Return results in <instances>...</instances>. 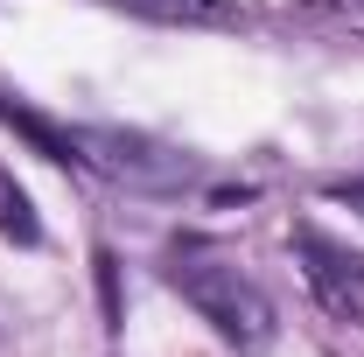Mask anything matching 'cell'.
Masks as SVG:
<instances>
[{
	"label": "cell",
	"mask_w": 364,
	"mask_h": 357,
	"mask_svg": "<svg viewBox=\"0 0 364 357\" xmlns=\"http://www.w3.org/2000/svg\"><path fill=\"white\" fill-rule=\"evenodd\" d=\"M0 119H7L14 134L28 140V147H36L43 161H63V169H77V161H85V147H77V134H70V127H49L43 112H28L21 98H0Z\"/></svg>",
	"instance_id": "4"
},
{
	"label": "cell",
	"mask_w": 364,
	"mask_h": 357,
	"mask_svg": "<svg viewBox=\"0 0 364 357\" xmlns=\"http://www.w3.org/2000/svg\"><path fill=\"white\" fill-rule=\"evenodd\" d=\"M0 238L7 245H43V218H36V203H28V189L0 169Z\"/></svg>",
	"instance_id": "5"
},
{
	"label": "cell",
	"mask_w": 364,
	"mask_h": 357,
	"mask_svg": "<svg viewBox=\"0 0 364 357\" xmlns=\"http://www.w3.org/2000/svg\"><path fill=\"white\" fill-rule=\"evenodd\" d=\"M77 147H85V161H98L105 176L127 182V189H189V182H196V161H189V154H176V147H161V140H147V134L85 127Z\"/></svg>",
	"instance_id": "2"
},
{
	"label": "cell",
	"mask_w": 364,
	"mask_h": 357,
	"mask_svg": "<svg viewBox=\"0 0 364 357\" xmlns=\"http://www.w3.org/2000/svg\"><path fill=\"white\" fill-rule=\"evenodd\" d=\"M329 203H343V211H358V218H364V176L358 182H329Z\"/></svg>",
	"instance_id": "7"
},
{
	"label": "cell",
	"mask_w": 364,
	"mask_h": 357,
	"mask_svg": "<svg viewBox=\"0 0 364 357\" xmlns=\"http://www.w3.org/2000/svg\"><path fill=\"white\" fill-rule=\"evenodd\" d=\"M91 267H98V294H105V322L119 329V260H112V252H98Z\"/></svg>",
	"instance_id": "6"
},
{
	"label": "cell",
	"mask_w": 364,
	"mask_h": 357,
	"mask_svg": "<svg viewBox=\"0 0 364 357\" xmlns=\"http://www.w3.org/2000/svg\"><path fill=\"white\" fill-rule=\"evenodd\" d=\"M322 7H343L350 21H364V0H322Z\"/></svg>",
	"instance_id": "8"
},
{
	"label": "cell",
	"mask_w": 364,
	"mask_h": 357,
	"mask_svg": "<svg viewBox=\"0 0 364 357\" xmlns=\"http://www.w3.org/2000/svg\"><path fill=\"white\" fill-rule=\"evenodd\" d=\"M161 273H168V287H176L182 302L218 329V343H231L238 357H259L273 343V302L231 260H218L210 245H189V238L168 245V267Z\"/></svg>",
	"instance_id": "1"
},
{
	"label": "cell",
	"mask_w": 364,
	"mask_h": 357,
	"mask_svg": "<svg viewBox=\"0 0 364 357\" xmlns=\"http://www.w3.org/2000/svg\"><path fill=\"white\" fill-rule=\"evenodd\" d=\"M294 260H301L316 302L336 315V322H358V315H364V260L350 252V245L322 238L316 224H294Z\"/></svg>",
	"instance_id": "3"
}]
</instances>
